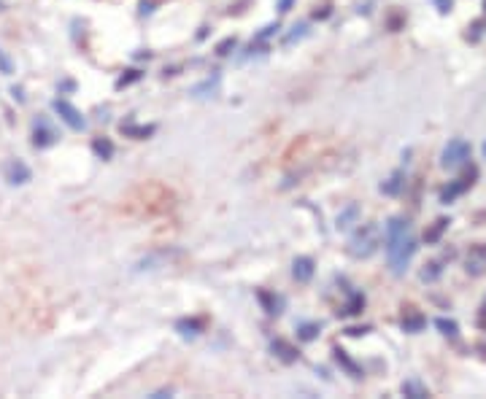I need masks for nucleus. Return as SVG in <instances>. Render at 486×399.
<instances>
[{
  "label": "nucleus",
  "instance_id": "1",
  "mask_svg": "<svg viewBox=\"0 0 486 399\" xmlns=\"http://www.w3.org/2000/svg\"><path fill=\"white\" fill-rule=\"evenodd\" d=\"M387 257H389V267L392 272H402L405 267L411 265L413 254H416V237H413V229L408 219H392L387 224Z\"/></svg>",
  "mask_w": 486,
  "mask_h": 399
},
{
  "label": "nucleus",
  "instance_id": "2",
  "mask_svg": "<svg viewBox=\"0 0 486 399\" xmlns=\"http://www.w3.org/2000/svg\"><path fill=\"white\" fill-rule=\"evenodd\" d=\"M381 246V227L378 224H362L349 240V254L356 259L370 257Z\"/></svg>",
  "mask_w": 486,
  "mask_h": 399
},
{
  "label": "nucleus",
  "instance_id": "3",
  "mask_svg": "<svg viewBox=\"0 0 486 399\" xmlns=\"http://www.w3.org/2000/svg\"><path fill=\"white\" fill-rule=\"evenodd\" d=\"M467 157H470V143L462 140V138H454V140H448V146L443 149L441 165L443 168H459Z\"/></svg>",
  "mask_w": 486,
  "mask_h": 399
},
{
  "label": "nucleus",
  "instance_id": "4",
  "mask_svg": "<svg viewBox=\"0 0 486 399\" xmlns=\"http://www.w3.org/2000/svg\"><path fill=\"white\" fill-rule=\"evenodd\" d=\"M54 111H57V116L71 127V130H84L87 127V119L82 116V111L73 105V103H68V100H54Z\"/></svg>",
  "mask_w": 486,
  "mask_h": 399
},
{
  "label": "nucleus",
  "instance_id": "5",
  "mask_svg": "<svg viewBox=\"0 0 486 399\" xmlns=\"http://www.w3.org/2000/svg\"><path fill=\"white\" fill-rule=\"evenodd\" d=\"M54 140H57V133L51 130V125L46 119H36V125H33V146L36 149H46Z\"/></svg>",
  "mask_w": 486,
  "mask_h": 399
},
{
  "label": "nucleus",
  "instance_id": "6",
  "mask_svg": "<svg viewBox=\"0 0 486 399\" xmlns=\"http://www.w3.org/2000/svg\"><path fill=\"white\" fill-rule=\"evenodd\" d=\"M467 272H473V275H481L486 272V243H478V246H473L470 248V254H467Z\"/></svg>",
  "mask_w": 486,
  "mask_h": 399
},
{
  "label": "nucleus",
  "instance_id": "7",
  "mask_svg": "<svg viewBox=\"0 0 486 399\" xmlns=\"http://www.w3.org/2000/svg\"><path fill=\"white\" fill-rule=\"evenodd\" d=\"M5 181L8 183H27L30 181V168L25 165V162H19V159H14V162H8L5 165Z\"/></svg>",
  "mask_w": 486,
  "mask_h": 399
},
{
  "label": "nucleus",
  "instance_id": "8",
  "mask_svg": "<svg viewBox=\"0 0 486 399\" xmlns=\"http://www.w3.org/2000/svg\"><path fill=\"white\" fill-rule=\"evenodd\" d=\"M270 351L278 356L284 364H295V361H297V356H300L297 354V348H295L292 343H287V340H281V337H276V340L270 343Z\"/></svg>",
  "mask_w": 486,
  "mask_h": 399
},
{
  "label": "nucleus",
  "instance_id": "9",
  "mask_svg": "<svg viewBox=\"0 0 486 399\" xmlns=\"http://www.w3.org/2000/svg\"><path fill=\"white\" fill-rule=\"evenodd\" d=\"M257 300L265 308L267 316H278V313L284 311V305H287V300L281 294H270V292H257Z\"/></svg>",
  "mask_w": 486,
  "mask_h": 399
},
{
  "label": "nucleus",
  "instance_id": "10",
  "mask_svg": "<svg viewBox=\"0 0 486 399\" xmlns=\"http://www.w3.org/2000/svg\"><path fill=\"white\" fill-rule=\"evenodd\" d=\"M313 259L311 257H297L295 259V265H292V275H295V281L297 283H308L311 278H313Z\"/></svg>",
  "mask_w": 486,
  "mask_h": 399
},
{
  "label": "nucleus",
  "instance_id": "11",
  "mask_svg": "<svg viewBox=\"0 0 486 399\" xmlns=\"http://www.w3.org/2000/svg\"><path fill=\"white\" fill-rule=\"evenodd\" d=\"M332 354H335V361H338V364H341V367H343V370H346L352 378H362V370H359V364H356V361H354L352 356L346 354L343 348H335Z\"/></svg>",
  "mask_w": 486,
  "mask_h": 399
},
{
  "label": "nucleus",
  "instance_id": "12",
  "mask_svg": "<svg viewBox=\"0 0 486 399\" xmlns=\"http://www.w3.org/2000/svg\"><path fill=\"white\" fill-rule=\"evenodd\" d=\"M467 186H473V181H470V178H459L457 183H451V186H446V189H443L441 200H443V203H451V200H454V197H459V194H462Z\"/></svg>",
  "mask_w": 486,
  "mask_h": 399
},
{
  "label": "nucleus",
  "instance_id": "13",
  "mask_svg": "<svg viewBox=\"0 0 486 399\" xmlns=\"http://www.w3.org/2000/svg\"><path fill=\"white\" fill-rule=\"evenodd\" d=\"M319 332H321V324H316V321H303V324H297V337H300L303 343L316 340Z\"/></svg>",
  "mask_w": 486,
  "mask_h": 399
},
{
  "label": "nucleus",
  "instance_id": "14",
  "mask_svg": "<svg viewBox=\"0 0 486 399\" xmlns=\"http://www.w3.org/2000/svg\"><path fill=\"white\" fill-rule=\"evenodd\" d=\"M176 329L184 337H195V335L203 332V324L197 318H181V321H176Z\"/></svg>",
  "mask_w": 486,
  "mask_h": 399
},
{
  "label": "nucleus",
  "instance_id": "15",
  "mask_svg": "<svg viewBox=\"0 0 486 399\" xmlns=\"http://www.w3.org/2000/svg\"><path fill=\"white\" fill-rule=\"evenodd\" d=\"M365 308V294H359V292H352V297H349V303L343 305V311H338L341 316H356V313Z\"/></svg>",
  "mask_w": 486,
  "mask_h": 399
},
{
  "label": "nucleus",
  "instance_id": "16",
  "mask_svg": "<svg viewBox=\"0 0 486 399\" xmlns=\"http://www.w3.org/2000/svg\"><path fill=\"white\" fill-rule=\"evenodd\" d=\"M92 149H95V154H97L100 159H111V157H114V143H111L108 138H95Z\"/></svg>",
  "mask_w": 486,
  "mask_h": 399
},
{
  "label": "nucleus",
  "instance_id": "17",
  "mask_svg": "<svg viewBox=\"0 0 486 399\" xmlns=\"http://www.w3.org/2000/svg\"><path fill=\"white\" fill-rule=\"evenodd\" d=\"M402 394H405V397H413V399L430 397V391H427L419 381H405V383H402Z\"/></svg>",
  "mask_w": 486,
  "mask_h": 399
},
{
  "label": "nucleus",
  "instance_id": "18",
  "mask_svg": "<svg viewBox=\"0 0 486 399\" xmlns=\"http://www.w3.org/2000/svg\"><path fill=\"white\" fill-rule=\"evenodd\" d=\"M154 130H157L154 125H146V127H143V125H122V133L133 135V138H138V140H141V138H149V135H154Z\"/></svg>",
  "mask_w": 486,
  "mask_h": 399
},
{
  "label": "nucleus",
  "instance_id": "19",
  "mask_svg": "<svg viewBox=\"0 0 486 399\" xmlns=\"http://www.w3.org/2000/svg\"><path fill=\"white\" fill-rule=\"evenodd\" d=\"M402 329H405V332H419V329H424V316L413 313V316L402 318Z\"/></svg>",
  "mask_w": 486,
  "mask_h": 399
},
{
  "label": "nucleus",
  "instance_id": "20",
  "mask_svg": "<svg viewBox=\"0 0 486 399\" xmlns=\"http://www.w3.org/2000/svg\"><path fill=\"white\" fill-rule=\"evenodd\" d=\"M306 33H308V25H306V22H303V25H295V27H292V33H287V36H284V44L287 46L295 44V41L306 38Z\"/></svg>",
  "mask_w": 486,
  "mask_h": 399
},
{
  "label": "nucleus",
  "instance_id": "21",
  "mask_svg": "<svg viewBox=\"0 0 486 399\" xmlns=\"http://www.w3.org/2000/svg\"><path fill=\"white\" fill-rule=\"evenodd\" d=\"M356 214H359V211H356V205H349V208H346V211L338 216V229H346V227H352V222L356 219Z\"/></svg>",
  "mask_w": 486,
  "mask_h": 399
},
{
  "label": "nucleus",
  "instance_id": "22",
  "mask_svg": "<svg viewBox=\"0 0 486 399\" xmlns=\"http://www.w3.org/2000/svg\"><path fill=\"white\" fill-rule=\"evenodd\" d=\"M381 189H384L387 194H398L400 189H402V173H395V176L389 178V181H387Z\"/></svg>",
  "mask_w": 486,
  "mask_h": 399
},
{
  "label": "nucleus",
  "instance_id": "23",
  "mask_svg": "<svg viewBox=\"0 0 486 399\" xmlns=\"http://www.w3.org/2000/svg\"><path fill=\"white\" fill-rule=\"evenodd\" d=\"M435 326L441 329L443 335H451V337L457 335V321H451V318H438V321H435Z\"/></svg>",
  "mask_w": 486,
  "mask_h": 399
},
{
  "label": "nucleus",
  "instance_id": "24",
  "mask_svg": "<svg viewBox=\"0 0 486 399\" xmlns=\"http://www.w3.org/2000/svg\"><path fill=\"white\" fill-rule=\"evenodd\" d=\"M217 84H219V76H214V79H208L206 84L195 87V94H197V97H206V92H214V89H217Z\"/></svg>",
  "mask_w": 486,
  "mask_h": 399
},
{
  "label": "nucleus",
  "instance_id": "25",
  "mask_svg": "<svg viewBox=\"0 0 486 399\" xmlns=\"http://www.w3.org/2000/svg\"><path fill=\"white\" fill-rule=\"evenodd\" d=\"M446 227H448V222H446V219L435 222V227H433V229L427 232V240H430V243H433V240H438V237H441V232L446 229Z\"/></svg>",
  "mask_w": 486,
  "mask_h": 399
},
{
  "label": "nucleus",
  "instance_id": "26",
  "mask_svg": "<svg viewBox=\"0 0 486 399\" xmlns=\"http://www.w3.org/2000/svg\"><path fill=\"white\" fill-rule=\"evenodd\" d=\"M141 79V70H127V76H122L119 81H117V87H127V84H133V81H138Z\"/></svg>",
  "mask_w": 486,
  "mask_h": 399
},
{
  "label": "nucleus",
  "instance_id": "27",
  "mask_svg": "<svg viewBox=\"0 0 486 399\" xmlns=\"http://www.w3.org/2000/svg\"><path fill=\"white\" fill-rule=\"evenodd\" d=\"M235 44H238L235 38H224V41L217 46V54H221V57H224V54H230V49H235Z\"/></svg>",
  "mask_w": 486,
  "mask_h": 399
},
{
  "label": "nucleus",
  "instance_id": "28",
  "mask_svg": "<svg viewBox=\"0 0 486 399\" xmlns=\"http://www.w3.org/2000/svg\"><path fill=\"white\" fill-rule=\"evenodd\" d=\"M11 70H14V68H11V60H8V57H5L3 51H0V73H5V76H11Z\"/></svg>",
  "mask_w": 486,
  "mask_h": 399
},
{
  "label": "nucleus",
  "instance_id": "29",
  "mask_svg": "<svg viewBox=\"0 0 486 399\" xmlns=\"http://www.w3.org/2000/svg\"><path fill=\"white\" fill-rule=\"evenodd\" d=\"M276 30H278V25H267L265 30H263V33H260V41H265V38H270V36H273V33H276Z\"/></svg>",
  "mask_w": 486,
  "mask_h": 399
},
{
  "label": "nucleus",
  "instance_id": "30",
  "mask_svg": "<svg viewBox=\"0 0 486 399\" xmlns=\"http://www.w3.org/2000/svg\"><path fill=\"white\" fill-rule=\"evenodd\" d=\"M365 332H367L365 326H349V329H346V335H349V337H356V335H365Z\"/></svg>",
  "mask_w": 486,
  "mask_h": 399
},
{
  "label": "nucleus",
  "instance_id": "31",
  "mask_svg": "<svg viewBox=\"0 0 486 399\" xmlns=\"http://www.w3.org/2000/svg\"><path fill=\"white\" fill-rule=\"evenodd\" d=\"M292 3H295V0H278V11H281V14H287V11L292 8Z\"/></svg>",
  "mask_w": 486,
  "mask_h": 399
},
{
  "label": "nucleus",
  "instance_id": "32",
  "mask_svg": "<svg viewBox=\"0 0 486 399\" xmlns=\"http://www.w3.org/2000/svg\"><path fill=\"white\" fill-rule=\"evenodd\" d=\"M11 94H14V100H19V103H25V94H22V89H11Z\"/></svg>",
  "mask_w": 486,
  "mask_h": 399
},
{
  "label": "nucleus",
  "instance_id": "33",
  "mask_svg": "<svg viewBox=\"0 0 486 399\" xmlns=\"http://www.w3.org/2000/svg\"><path fill=\"white\" fill-rule=\"evenodd\" d=\"M438 5H441V11H448L451 8V0H435Z\"/></svg>",
  "mask_w": 486,
  "mask_h": 399
},
{
  "label": "nucleus",
  "instance_id": "34",
  "mask_svg": "<svg viewBox=\"0 0 486 399\" xmlns=\"http://www.w3.org/2000/svg\"><path fill=\"white\" fill-rule=\"evenodd\" d=\"M481 324H486V305H484V313H481Z\"/></svg>",
  "mask_w": 486,
  "mask_h": 399
},
{
  "label": "nucleus",
  "instance_id": "35",
  "mask_svg": "<svg viewBox=\"0 0 486 399\" xmlns=\"http://www.w3.org/2000/svg\"><path fill=\"white\" fill-rule=\"evenodd\" d=\"M484 151H486V146H484Z\"/></svg>",
  "mask_w": 486,
  "mask_h": 399
}]
</instances>
